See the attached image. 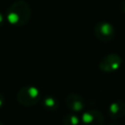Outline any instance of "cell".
Returning a JSON list of instances; mask_svg holds the SVG:
<instances>
[{
	"instance_id": "obj_10",
	"label": "cell",
	"mask_w": 125,
	"mask_h": 125,
	"mask_svg": "<svg viewBox=\"0 0 125 125\" xmlns=\"http://www.w3.org/2000/svg\"><path fill=\"white\" fill-rule=\"evenodd\" d=\"M4 104H5V97H4V95L0 92V108L4 105Z\"/></svg>"
},
{
	"instance_id": "obj_12",
	"label": "cell",
	"mask_w": 125,
	"mask_h": 125,
	"mask_svg": "<svg viewBox=\"0 0 125 125\" xmlns=\"http://www.w3.org/2000/svg\"><path fill=\"white\" fill-rule=\"evenodd\" d=\"M121 10H122L123 13H125V1H123L121 3Z\"/></svg>"
},
{
	"instance_id": "obj_11",
	"label": "cell",
	"mask_w": 125,
	"mask_h": 125,
	"mask_svg": "<svg viewBox=\"0 0 125 125\" xmlns=\"http://www.w3.org/2000/svg\"><path fill=\"white\" fill-rule=\"evenodd\" d=\"M5 18H6V17H5V16H4V15H3V14L0 12V27H1V26L3 25V23H4Z\"/></svg>"
},
{
	"instance_id": "obj_9",
	"label": "cell",
	"mask_w": 125,
	"mask_h": 125,
	"mask_svg": "<svg viewBox=\"0 0 125 125\" xmlns=\"http://www.w3.org/2000/svg\"><path fill=\"white\" fill-rule=\"evenodd\" d=\"M80 122H81V119L76 114H66L62 118L63 125H79Z\"/></svg>"
},
{
	"instance_id": "obj_1",
	"label": "cell",
	"mask_w": 125,
	"mask_h": 125,
	"mask_svg": "<svg viewBox=\"0 0 125 125\" xmlns=\"http://www.w3.org/2000/svg\"><path fill=\"white\" fill-rule=\"evenodd\" d=\"M5 17L11 24L16 26H22L30 20L31 8L26 1L18 0L10 5Z\"/></svg>"
},
{
	"instance_id": "obj_3",
	"label": "cell",
	"mask_w": 125,
	"mask_h": 125,
	"mask_svg": "<svg viewBox=\"0 0 125 125\" xmlns=\"http://www.w3.org/2000/svg\"><path fill=\"white\" fill-rule=\"evenodd\" d=\"M94 35L98 40L102 42H108L113 39L115 35V29L110 22L102 21L95 25Z\"/></svg>"
},
{
	"instance_id": "obj_6",
	"label": "cell",
	"mask_w": 125,
	"mask_h": 125,
	"mask_svg": "<svg viewBox=\"0 0 125 125\" xmlns=\"http://www.w3.org/2000/svg\"><path fill=\"white\" fill-rule=\"evenodd\" d=\"M65 104L73 112H80L85 108V101L80 94L70 93L65 98Z\"/></svg>"
},
{
	"instance_id": "obj_8",
	"label": "cell",
	"mask_w": 125,
	"mask_h": 125,
	"mask_svg": "<svg viewBox=\"0 0 125 125\" xmlns=\"http://www.w3.org/2000/svg\"><path fill=\"white\" fill-rule=\"evenodd\" d=\"M42 105L45 109L47 110H51V111H54V110H57L59 108V105H60V102L59 100L56 98V97H53V96H47L43 99L42 101Z\"/></svg>"
},
{
	"instance_id": "obj_5",
	"label": "cell",
	"mask_w": 125,
	"mask_h": 125,
	"mask_svg": "<svg viewBox=\"0 0 125 125\" xmlns=\"http://www.w3.org/2000/svg\"><path fill=\"white\" fill-rule=\"evenodd\" d=\"M81 124L82 125H104V117L99 109H95V108L87 109L82 113Z\"/></svg>"
},
{
	"instance_id": "obj_2",
	"label": "cell",
	"mask_w": 125,
	"mask_h": 125,
	"mask_svg": "<svg viewBox=\"0 0 125 125\" xmlns=\"http://www.w3.org/2000/svg\"><path fill=\"white\" fill-rule=\"evenodd\" d=\"M41 98L40 91L35 86H23L17 94V101L20 104L23 106L35 105Z\"/></svg>"
},
{
	"instance_id": "obj_7",
	"label": "cell",
	"mask_w": 125,
	"mask_h": 125,
	"mask_svg": "<svg viewBox=\"0 0 125 125\" xmlns=\"http://www.w3.org/2000/svg\"><path fill=\"white\" fill-rule=\"evenodd\" d=\"M107 112L111 119H117L125 116V102L122 100L112 102L108 105Z\"/></svg>"
},
{
	"instance_id": "obj_13",
	"label": "cell",
	"mask_w": 125,
	"mask_h": 125,
	"mask_svg": "<svg viewBox=\"0 0 125 125\" xmlns=\"http://www.w3.org/2000/svg\"><path fill=\"white\" fill-rule=\"evenodd\" d=\"M110 125H119V124H118V123H116V122H112Z\"/></svg>"
},
{
	"instance_id": "obj_4",
	"label": "cell",
	"mask_w": 125,
	"mask_h": 125,
	"mask_svg": "<svg viewBox=\"0 0 125 125\" xmlns=\"http://www.w3.org/2000/svg\"><path fill=\"white\" fill-rule=\"evenodd\" d=\"M121 63H122L121 57L117 54L111 53L104 56L101 60V62H99V68L104 72H113L119 69Z\"/></svg>"
},
{
	"instance_id": "obj_14",
	"label": "cell",
	"mask_w": 125,
	"mask_h": 125,
	"mask_svg": "<svg viewBox=\"0 0 125 125\" xmlns=\"http://www.w3.org/2000/svg\"><path fill=\"white\" fill-rule=\"evenodd\" d=\"M0 125H4V124H3V123H2L1 121H0Z\"/></svg>"
}]
</instances>
